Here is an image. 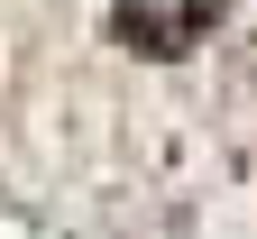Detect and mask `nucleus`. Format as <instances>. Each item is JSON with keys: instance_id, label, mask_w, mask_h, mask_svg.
I'll use <instances>...</instances> for the list:
<instances>
[{"instance_id": "nucleus-1", "label": "nucleus", "mask_w": 257, "mask_h": 239, "mask_svg": "<svg viewBox=\"0 0 257 239\" xmlns=\"http://www.w3.org/2000/svg\"><path fill=\"white\" fill-rule=\"evenodd\" d=\"M211 19H220V0H119V37L147 55H184Z\"/></svg>"}]
</instances>
